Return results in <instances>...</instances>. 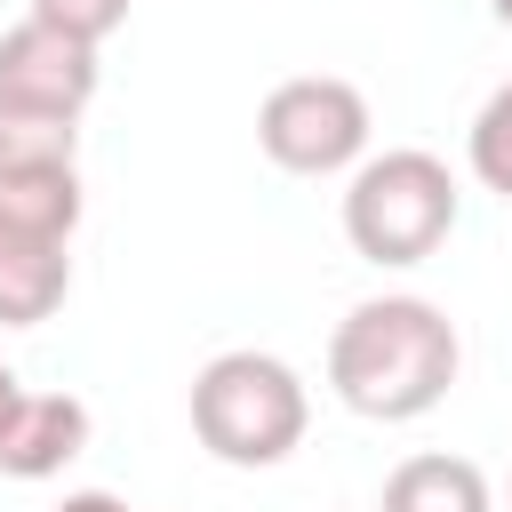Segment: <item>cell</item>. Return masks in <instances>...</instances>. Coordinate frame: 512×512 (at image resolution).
Wrapping results in <instances>:
<instances>
[{
    "label": "cell",
    "instance_id": "cell-1",
    "mask_svg": "<svg viewBox=\"0 0 512 512\" xmlns=\"http://www.w3.org/2000/svg\"><path fill=\"white\" fill-rule=\"evenodd\" d=\"M464 368L456 320L424 296H368L328 336V392L368 424H416L448 400Z\"/></svg>",
    "mask_w": 512,
    "mask_h": 512
},
{
    "label": "cell",
    "instance_id": "cell-2",
    "mask_svg": "<svg viewBox=\"0 0 512 512\" xmlns=\"http://www.w3.org/2000/svg\"><path fill=\"white\" fill-rule=\"evenodd\" d=\"M304 424H312V392L280 352H216L192 376V432L216 464H240V472L288 464Z\"/></svg>",
    "mask_w": 512,
    "mask_h": 512
},
{
    "label": "cell",
    "instance_id": "cell-3",
    "mask_svg": "<svg viewBox=\"0 0 512 512\" xmlns=\"http://www.w3.org/2000/svg\"><path fill=\"white\" fill-rule=\"evenodd\" d=\"M456 232V176L440 152L400 144L352 168L344 184V240L368 264H424Z\"/></svg>",
    "mask_w": 512,
    "mask_h": 512
},
{
    "label": "cell",
    "instance_id": "cell-4",
    "mask_svg": "<svg viewBox=\"0 0 512 512\" xmlns=\"http://www.w3.org/2000/svg\"><path fill=\"white\" fill-rule=\"evenodd\" d=\"M368 96L336 72H296L280 80L264 104H256V144L272 168L288 176H336V168H360L368 152Z\"/></svg>",
    "mask_w": 512,
    "mask_h": 512
},
{
    "label": "cell",
    "instance_id": "cell-5",
    "mask_svg": "<svg viewBox=\"0 0 512 512\" xmlns=\"http://www.w3.org/2000/svg\"><path fill=\"white\" fill-rule=\"evenodd\" d=\"M96 80H104V64H96L88 40H72V32L40 24V16H24V24L0 32V104L8 112L80 120L96 104Z\"/></svg>",
    "mask_w": 512,
    "mask_h": 512
},
{
    "label": "cell",
    "instance_id": "cell-6",
    "mask_svg": "<svg viewBox=\"0 0 512 512\" xmlns=\"http://www.w3.org/2000/svg\"><path fill=\"white\" fill-rule=\"evenodd\" d=\"M72 296V232L0 208V328H40Z\"/></svg>",
    "mask_w": 512,
    "mask_h": 512
},
{
    "label": "cell",
    "instance_id": "cell-7",
    "mask_svg": "<svg viewBox=\"0 0 512 512\" xmlns=\"http://www.w3.org/2000/svg\"><path fill=\"white\" fill-rule=\"evenodd\" d=\"M80 448H88V408H80L72 392H24L16 424L0 432V472H8V480H48V472H64Z\"/></svg>",
    "mask_w": 512,
    "mask_h": 512
},
{
    "label": "cell",
    "instance_id": "cell-8",
    "mask_svg": "<svg viewBox=\"0 0 512 512\" xmlns=\"http://www.w3.org/2000/svg\"><path fill=\"white\" fill-rule=\"evenodd\" d=\"M376 512H496V496L472 456H408V464H392Z\"/></svg>",
    "mask_w": 512,
    "mask_h": 512
},
{
    "label": "cell",
    "instance_id": "cell-9",
    "mask_svg": "<svg viewBox=\"0 0 512 512\" xmlns=\"http://www.w3.org/2000/svg\"><path fill=\"white\" fill-rule=\"evenodd\" d=\"M40 168H80V120H40L0 104V184L40 176Z\"/></svg>",
    "mask_w": 512,
    "mask_h": 512
},
{
    "label": "cell",
    "instance_id": "cell-10",
    "mask_svg": "<svg viewBox=\"0 0 512 512\" xmlns=\"http://www.w3.org/2000/svg\"><path fill=\"white\" fill-rule=\"evenodd\" d=\"M464 160H472V176H480V192H496V200H512V80H504V88H488V104L472 112V136H464Z\"/></svg>",
    "mask_w": 512,
    "mask_h": 512
},
{
    "label": "cell",
    "instance_id": "cell-11",
    "mask_svg": "<svg viewBox=\"0 0 512 512\" xmlns=\"http://www.w3.org/2000/svg\"><path fill=\"white\" fill-rule=\"evenodd\" d=\"M128 8H136V0H32V16H40V24H56V32L88 40V48H104V40L128 24Z\"/></svg>",
    "mask_w": 512,
    "mask_h": 512
},
{
    "label": "cell",
    "instance_id": "cell-12",
    "mask_svg": "<svg viewBox=\"0 0 512 512\" xmlns=\"http://www.w3.org/2000/svg\"><path fill=\"white\" fill-rule=\"evenodd\" d=\"M56 512H136V504H120V496H104V488H80V496H64Z\"/></svg>",
    "mask_w": 512,
    "mask_h": 512
},
{
    "label": "cell",
    "instance_id": "cell-13",
    "mask_svg": "<svg viewBox=\"0 0 512 512\" xmlns=\"http://www.w3.org/2000/svg\"><path fill=\"white\" fill-rule=\"evenodd\" d=\"M16 408H24V384H16V368H8V360H0V432H8V424H16Z\"/></svg>",
    "mask_w": 512,
    "mask_h": 512
},
{
    "label": "cell",
    "instance_id": "cell-14",
    "mask_svg": "<svg viewBox=\"0 0 512 512\" xmlns=\"http://www.w3.org/2000/svg\"><path fill=\"white\" fill-rule=\"evenodd\" d=\"M488 8H496V24H504V32H512V0H488Z\"/></svg>",
    "mask_w": 512,
    "mask_h": 512
}]
</instances>
